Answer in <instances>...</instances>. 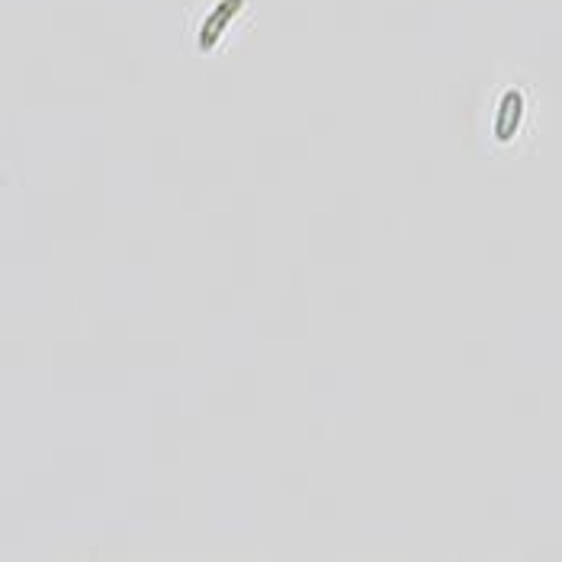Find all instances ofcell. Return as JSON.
Wrapping results in <instances>:
<instances>
[{"instance_id": "7a4b0ae2", "label": "cell", "mask_w": 562, "mask_h": 562, "mask_svg": "<svg viewBox=\"0 0 562 562\" xmlns=\"http://www.w3.org/2000/svg\"><path fill=\"white\" fill-rule=\"evenodd\" d=\"M520 116H524V93L508 90L498 103V120H495V138L498 142H512L520 130Z\"/></svg>"}, {"instance_id": "6da1fadb", "label": "cell", "mask_w": 562, "mask_h": 562, "mask_svg": "<svg viewBox=\"0 0 562 562\" xmlns=\"http://www.w3.org/2000/svg\"><path fill=\"white\" fill-rule=\"evenodd\" d=\"M245 7V0H222L216 3V10L206 16V23H203V30H200V48L203 52H213L216 43L222 40V33L228 30V23L238 16V10Z\"/></svg>"}]
</instances>
